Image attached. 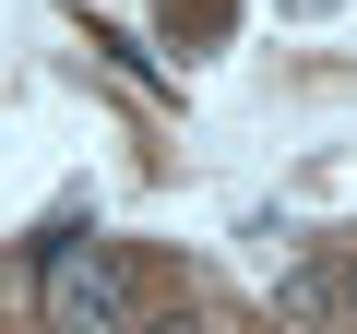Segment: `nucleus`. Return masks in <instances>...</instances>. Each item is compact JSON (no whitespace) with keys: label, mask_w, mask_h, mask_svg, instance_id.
Segmentation results:
<instances>
[{"label":"nucleus","mask_w":357,"mask_h":334,"mask_svg":"<svg viewBox=\"0 0 357 334\" xmlns=\"http://www.w3.org/2000/svg\"><path fill=\"white\" fill-rule=\"evenodd\" d=\"M155 334H203V322H155Z\"/></svg>","instance_id":"f03ea898"},{"label":"nucleus","mask_w":357,"mask_h":334,"mask_svg":"<svg viewBox=\"0 0 357 334\" xmlns=\"http://www.w3.org/2000/svg\"><path fill=\"white\" fill-rule=\"evenodd\" d=\"M345 298H357V251H345Z\"/></svg>","instance_id":"7ed1b4c3"},{"label":"nucleus","mask_w":357,"mask_h":334,"mask_svg":"<svg viewBox=\"0 0 357 334\" xmlns=\"http://www.w3.org/2000/svg\"><path fill=\"white\" fill-rule=\"evenodd\" d=\"M36 298H48V334H131V263L84 227L36 251Z\"/></svg>","instance_id":"f257e3e1"}]
</instances>
